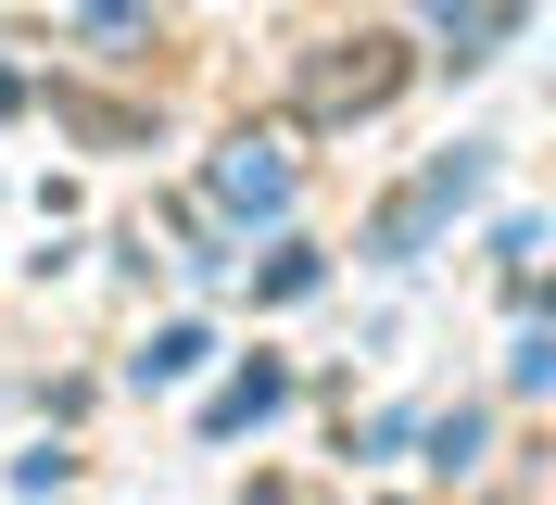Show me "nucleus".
Returning <instances> with one entry per match:
<instances>
[{"label": "nucleus", "instance_id": "obj_1", "mask_svg": "<svg viewBox=\"0 0 556 505\" xmlns=\"http://www.w3.org/2000/svg\"><path fill=\"white\" fill-rule=\"evenodd\" d=\"M392 89H405V51H392V38H342L329 64H304L291 114H304V127H342V114H380Z\"/></svg>", "mask_w": 556, "mask_h": 505}, {"label": "nucleus", "instance_id": "obj_4", "mask_svg": "<svg viewBox=\"0 0 556 505\" xmlns=\"http://www.w3.org/2000/svg\"><path fill=\"white\" fill-rule=\"evenodd\" d=\"M266 404H291V379H278V367H253V379H228V392H215V430H253V417H266Z\"/></svg>", "mask_w": 556, "mask_h": 505}, {"label": "nucleus", "instance_id": "obj_3", "mask_svg": "<svg viewBox=\"0 0 556 505\" xmlns=\"http://www.w3.org/2000/svg\"><path fill=\"white\" fill-rule=\"evenodd\" d=\"M215 202H241V215H278V202H291V165H278V152H228V165H215Z\"/></svg>", "mask_w": 556, "mask_h": 505}, {"label": "nucleus", "instance_id": "obj_2", "mask_svg": "<svg viewBox=\"0 0 556 505\" xmlns=\"http://www.w3.org/2000/svg\"><path fill=\"white\" fill-rule=\"evenodd\" d=\"M468 190H481V152H455V165H430V177H417V190H405V202L380 215V240H367V253H380V266H405V253H417L430 228H443V215H455Z\"/></svg>", "mask_w": 556, "mask_h": 505}, {"label": "nucleus", "instance_id": "obj_6", "mask_svg": "<svg viewBox=\"0 0 556 505\" xmlns=\"http://www.w3.org/2000/svg\"><path fill=\"white\" fill-rule=\"evenodd\" d=\"M266 505H278V493H266Z\"/></svg>", "mask_w": 556, "mask_h": 505}, {"label": "nucleus", "instance_id": "obj_5", "mask_svg": "<svg viewBox=\"0 0 556 505\" xmlns=\"http://www.w3.org/2000/svg\"><path fill=\"white\" fill-rule=\"evenodd\" d=\"M190 367H203V329H165L152 354H139V379H190Z\"/></svg>", "mask_w": 556, "mask_h": 505}]
</instances>
